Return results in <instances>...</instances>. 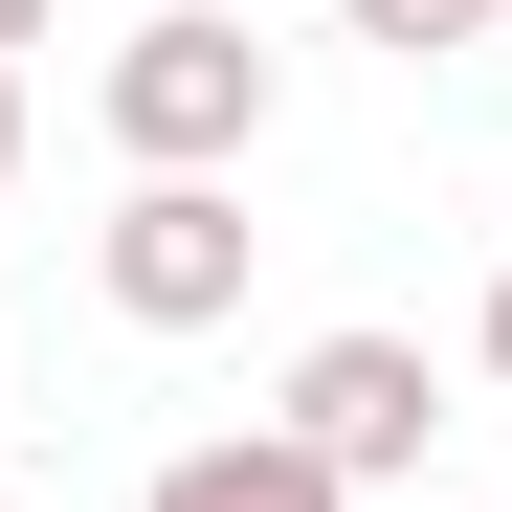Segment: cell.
Wrapping results in <instances>:
<instances>
[{
  "label": "cell",
  "instance_id": "3",
  "mask_svg": "<svg viewBox=\"0 0 512 512\" xmlns=\"http://www.w3.org/2000/svg\"><path fill=\"white\" fill-rule=\"evenodd\" d=\"M423 423H446V379H423V334H312V357H290V446H312L334 490L423 468Z\"/></svg>",
  "mask_w": 512,
  "mask_h": 512
},
{
  "label": "cell",
  "instance_id": "5",
  "mask_svg": "<svg viewBox=\"0 0 512 512\" xmlns=\"http://www.w3.org/2000/svg\"><path fill=\"white\" fill-rule=\"evenodd\" d=\"M334 23H357V45H401V67H423V45H490L512 0H334Z\"/></svg>",
  "mask_w": 512,
  "mask_h": 512
},
{
  "label": "cell",
  "instance_id": "6",
  "mask_svg": "<svg viewBox=\"0 0 512 512\" xmlns=\"http://www.w3.org/2000/svg\"><path fill=\"white\" fill-rule=\"evenodd\" d=\"M468 357H490V379H512V268H490V312H468Z\"/></svg>",
  "mask_w": 512,
  "mask_h": 512
},
{
  "label": "cell",
  "instance_id": "7",
  "mask_svg": "<svg viewBox=\"0 0 512 512\" xmlns=\"http://www.w3.org/2000/svg\"><path fill=\"white\" fill-rule=\"evenodd\" d=\"M0 179H23V67H0Z\"/></svg>",
  "mask_w": 512,
  "mask_h": 512
},
{
  "label": "cell",
  "instance_id": "2",
  "mask_svg": "<svg viewBox=\"0 0 512 512\" xmlns=\"http://www.w3.org/2000/svg\"><path fill=\"white\" fill-rule=\"evenodd\" d=\"M90 268H112L134 334H223V312H245V201H223V179H134Z\"/></svg>",
  "mask_w": 512,
  "mask_h": 512
},
{
  "label": "cell",
  "instance_id": "8",
  "mask_svg": "<svg viewBox=\"0 0 512 512\" xmlns=\"http://www.w3.org/2000/svg\"><path fill=\"white\" fill-rule=\"evenodd\" d=\"M45 23H67V0H0V45H45Z\"/></svg>",
  "mask_w": 512,
  "mask_h": 512
},
{
  "label": "cell",
  "instance_id": "1",
  "mask_svg": "<svg viewBox=\"0 0 512 512\" xmlns=\"http://www.w3.org/2000/svg\"><path fill=\"white\" fill-rule=\"evenodd\" d=\"M245 134H268V45H245L223 0H156V23L112 45V156L134 179H223Z\"/></svg>",
  "mask_w": 512,
  "mask_h": 512
},
{
  "label": "cell",
  "instance_id": "4",
  "mask_svg": "<svg viewBox=\"0 0 512 512\" xmlns=\"http://www.w3.org/2000/svg\"><path fill=\"white\" fill-rule=\"evenodd\" d=\"M134 512H357V490H334V468L290 446V423H245V446H179V468H156Z\"/></svg>",
  "mask_w": 512,
  "mask_h": 512
}]
</instances>
